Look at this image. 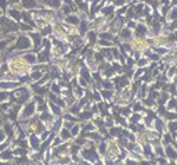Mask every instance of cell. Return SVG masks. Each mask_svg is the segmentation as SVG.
I'll return each mask as SVG.
<instances>
[{
    "mask_svg": "<svg viewBox=\"0 0 177 165\" xmlns=\"http://www.w3.org/2000/svg\"><path fill=\"white\" fill-rule=\"evenodd\" d=\"M29 46H31L29 39L26 36H21V38H18V43L14 46V49H28Z\"/></svg>",
    "mask_w": 177,
    "mask_h": 165,
    "instance_id": "6da1fadb",
    "label": "cell"
},
{
    "mask_svg": "<svg viewBox=\"0 0 177 165\" xmlns=\"http://www.w3.org/2000/svg\"><path fill=\"white\" fill-rule=\"evenodd\" d=\"M13 151H11L10 148H7V150H3L1 153H0V161H4V162H9L13 160Z\"/></svg>",
    "mask_w": 177,
    "mask_h": 165,
    "instance_id": "7a4b0ae2",
    "label": "cell"
},
{
    "mask_svg": "<svg viewBox=\"0 0 177 165\" xmlns=\"http://www.w3.org/2000/svg\"><path fill=\"white\" fill-rule=\"evenodd\" d=\"M82 155L87 161H97V154L94 150H83L82 151Z\"/></svg>",
    "mask_w": 177,
    "mask_h": 165,
    "instance_id": "3957f363",
    "label": "cell"
},
{
    "mask_svg": "<svg viewBox=\"0 0 177 165\" xmlns=\"http://www.w3.org/2000/svg\"><path fill=\"white\" fill-rule=\"evenodd\" d=\"M33 111H35V107H33V104H28L26 107H25V110H24V117L25 118H28L31 114H33Z\"/></svg>",
    "mask_w": 177,
    "mask_h": 165,
    "instance_id": "277c9868",
    "label": "cell"
},
{
    "mask_svg": "<svg viewBox=\"0 0 177 165\" xmlns=\"http://www.w3.org/2000/svg\"><path fill=\"white\" fill-rule=\"evenodd\" d=\"M18 83H13V82H4V83H0V87L1 89H13V87H17Z\"/></svg>",
    "mask_w": 177,
    "mask_h": 165,
    "instance_id": "5b68a950",
    "label": "cell"
},
{
    "mask_svg": "<svg viewBox=\"0 0 177 165\" xmlns=\"http://www.w3.org/2000/svg\"><path fill=\"white\" fill-rule=\"evenodd\" d=\"M29 142H31V146L33 148H38V147H39V139H38L36 136H31Z\"/></svg>",
    "mask_w": 177,
    "mask_h": 165,
    "instance_id": "8992f818",
    "label": "cell"
},
{
    "mask_svg": "<svg viewBox=\"0 0 177 165\" xmlns=\"http://www.w3.org/2000/svg\"><path fill=\"white\" fill-rule=\"evenodd\" d=\"M24 58H25L28 62H31V64L36 61V57H35L33 54H26V56H24Z\"/></svg>",
    "mask_w": 177,
    "mask_h": 165,
    "instance_id": "52a82bcc",
    "label": "cell"
},
{
    "mask_svg": "<svg viewBox=\"0 0 177 165\" xmlns=\"http://www.w3.org/2000/svg\"><path fill=\"white\" fill-rule=\"evenodd\" d=\"M32 38H33V42L36 46L40 44V35H36V33H32Z\"/></svg>",
    "mask_w": 177,
    "mask_h": 165,
    "instance_id": "ba28073f",
    "label": "cell"
},
{
    "mask_svg": "<svg viewBox=\"0 0 177 165\" xmlns=\"http://www.w3.org/2000/svg\"><path fill=\"white\" fill-rule=\"evenodd\" d=\"M4 131H6V133L7 135H13V129H11V125L10 124H6L4 125Z\"/></svg>",
    "mask_w": 177,
    "mask_h": 165,
    "instance_id": "9c48e42d",
    "label": "cell"
},
{
    "mask_svg": "<svg viewBox=\"0 0 177 165\" xmlns=\"http://www.w3.org/2000/svg\"><path fill=\"white\" fill-rule=\"evenodd\" d=\"M25 7H35V1L33 0H24Z\"/></svg>",
    "mask_w": 177,
    "mask_h": 165,
    "instance_id": "30bf717a",
    "label": "cell"
},
{
    "mask_svg": "<svg viewBox=\"0 0 177 165\" xmlns=\"http://www.w3.org/2000/svg\"><path fill=\"white\" fill-rule=\"evenodd\" d=\"M10 15L14 18V20H18V18H20V13H18V11H15V10H11L10 11Z\"/></svg>",
    "mask_w": 177,
    "mask_h": 165,
    "instance_id": "8fae6325",
    "label": "cell"
},
{
    "mask_svg": "<svg viewBox=\"0 0 177 165\" xmlns=\"http://www.w3.org/2000/svg\"><path fill=\"white\" fill-rule=\"evenodd\" d=\"M7 99H9V93L0 92V101H4V100H7Z\"/></svg>",
    "mask_w": 177,
    "mask_h": 165,
    "instance_id": "7c38bea8",
    "label": "cell"
},
{
    "mask_svg": "<svg viewBox=\"0 0 177 165\" xmlns=\"http://www.w3.org/2000/svg\"><path fill=\"white\" fill-rule=\"evenodd\" d=\"M9 43H10V39H7V40H4V42H0V50H3Z\"/></svg>",
    "mask_w": 177,
    "mask_h": 165,
    "instance_id": "4fadbf2b",
    "label": "cell"
},
{
    "mask_svg": "<svg viewBox=\"0 0 177 165\" xmlns=\"http://www.w3.org/2000/svg\"><path fill=\"white\" fill-rule=\"evenodd\" d=\"M90 115H91L90 113H83V114H79V118H82V119H87Z\"/></svg>",
    "mask_w": 177,
    "mask_h": 165,
    "instance_id": "5bb4252c",
    "label": "cell"
},
{
    "mask_svg": "<svg viewBox=\"0 0 177 165\" xmlns=\"http://www.w3.org/2000/svg\"><path fill=\"white\" fill-rule=\"evenodd\" d=\"M82 76L86 78V79H90V76H89V74H87V70H86V68H82Z\"/></svg>",
    "mask_w": 177,
    "mask_h": 165,
    "instance_id": "9a60e30c",
    "label": "cell"
},
{
    "mask_svg": "<svg viewBox=\"0 0 177 165\" xmlns=\"http://www.w3.org/2000/svg\"><path fill=\"white\" fill-rule=\"evenodd\" d=\"M40 76H42V72H38V71H36V72L32 74V79H39Z\"/></svg>",
    "mask_w": 177,
    "mask_h": 165,
    "instance_id": "2e32d148",
    "label": "cell"
},
{
    "mask_svg": "<svg viewBox=\"0 0 177 165\" xmlns=\"http://www.w3.org/2000/svg\"><path fill=\"white\" fill-rule=\"evenodd\" d=\"M68 22H72V24H78V18H75V17H71V18H66Z\"/></svg>",
    "mask_w": 177,
    "mask_h": 165,
    "instance_id": "e0dca14e",
    "label": "cell"
},
{
    "mask_svg": "<svg viewBox=\"0 0 177 165\" xmlns=\"http://www.w3.org/2000/svg\"><path fill=\"white\" fill-rule=\"evenodd\" d=\"M4 139H6V133L0 131V143H1V142H4Z\"/></svg>",
    "mask_w": 177,
    "mask_h": 165,
    "instance_id": "ac0fdd59",
    "label": "cell"
},
{
    "mask_svg": "<svg viewBox=\"0 0 177 165\" xmlns=\"http://www.w3.org/2000/svg\"><path fill=\"white\" fill-rule=\"evenodd\" d=\"M21 29H22V31H29L31 28H29V25H25V24H22V25H21Z\"/></svg>",
    "mask_w": 177,
    "mask_h": 165,
    "instance_id": "d6986e66",
    "label": "cell"
},
{
    "mask_svg": "<svg viewBox=\"0 0 177 165\" xmlns=\"http://www.w3.org/2000/svg\"><path fill=\"white\" fill-rule=\"evenodd\" d=\"M61 136H63V139H66V137L69 136V133H68L66 131H63V133H61Z\"/></svg>",
    "mask_w": 177,
    "mask_h": 165,
    "instance_id": "ffe728a7",
    "label": "cell"
},
{
    "mask_svg": "<svg viewBox=\"0 0 177 165\" xmlns=\"http://www.w3.org/2000/svg\"><path fill=\"white\" fill-rule=\"evenodd\" d=\"M6 4H7V1H6V0H0V7H3V9H4V7H6Z\"/></svg>",
    "mask_w": 177,
    "mask_h": 165,
    "instance_id": "44dd1931",
    "label": "cell"
},
{
    "mask_svg": "<svg viewBox=\"0 0 177 165\" xmlns=\"http://www.w3.org/2000/svg\"><path fill=\"white\" fill-rule=\"evenodd\" d=\"M84 129H86V131H93V129H94V126H93V125H87V126H86Z\"/></svg>",
    "mask_w": 177,
    "mask_h": 165,
    "instance_id": "7402d4cb",
    "label": "cell"
},
{
    "mask_svg": "<svg viewBox=\"0 0 177 165\" xmlns=\"http://www.w3.org/2000/svg\"><path fill=\"white\" fill-rule=\"evenodd\" d=\"M78 133V126H73V129H72V135H76Z\"/></svg>",
    "mask_w": 177,
    "mask_h": 165,
    "instance_id": "603a6c76",
    "label": "cell"
}]
</instances>
